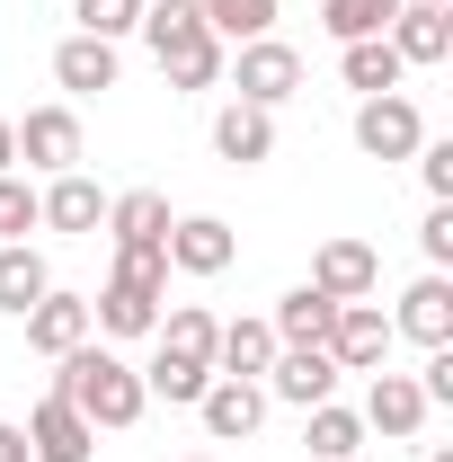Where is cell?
Returning <instances> with one entry per match:
<instances>
[{"label": "cell", "mask_w": 453, "mask_h": 462, "mask_svg": "<svg viewBox=\"0 0 453 462\" xmlns=\"http://www.w3.org/2000/svg\"><path fill=\"white\" fill-rule=\"evenodd\" d=\"M205 383H214V365H196V356H170V346L143 365V392H152V401H170V409H196V401H205Z\"/></svg>", "instance_id": "obj_24"}, {"label": "cell", "mask_w": 453, "mask_h": 462, "mask_svg": "<svg viewBox=\"0 0 453 462\" xmlns=\"http://www.w3.org/2000/svg\"><path fill=\"white\" fill-rule=\"evenodd\" d=\"M18 320H27V346H36V356H71V346L89 338V302H80V293H62V285H45Z\"/></svg>", "instance_id": "obj_11"}, {"label": "cell", "mask_w": 453, "mask_h": 462, "mask_svg": "<svg viewBox=\"0 0 453 462\" xmlns=\"http://www.w3.org/2000/svg\"><path fill=\"white\" fill-rule=\"evenodd\" d=\"M365 427H383V436H418L427 427V392H418V374H374V392H365Z\"/></svg>", "instance_id": "obj_18"}, {"label": "cell", "mask_w": 453, "mask_h": 462, "mask_svg": "<svg viewBox=\"0 0 453 462\" xmlns=\"http://www.w3.org/2000/svg\"><path fill=\"white\" fill-rule=\"evenodd\" d=\"M196 18L231 36V45H249V36H276V0H196Z\"/></svg>", "instance_id": "obj_27"}, {"label": "cell", "mask_w": 453, "mask_h": 462, "mask_svg": "<svg viewBox=\"0 0 453 462\" xmlns=\"http://www.w3.org/2000/svg\"><path fill=\"white\" fill-rule=\"evenodd\" d=\"M409 161H418V178H427V196H436V205H453V143H418Z\"/></svg>", "instance_id": "obj_32"}, {"label": "cell", "mask_w": 453, "mask_h": 462, "mask_svg": "<svg viewBox=\"0 0 453 462\" xmlns=\"http://www.w3.org/2000/svg\"><path fill=\"white\" fill-rule=\"evenodd\" d=\"M427 462H453V445H436V454H427Z\"/></svg>", "instance_id": "obj_37"}, {"label": "cell", "mask_w": 453, "mask_h": 462, "mask_svg": "<svg viewBox=\"0 0 453 462\" xmlns=\"http://www.w3.org/2000/svg\"><path fill=\"white\" fill-rule=\"evenodd\" d=\"M267 392H276V401H293V409H320L329 392H338V356H329V346H276Z\"/></svg>", "instance_id": "obj_9"}, {"label": "cell", "mask_w": 453, "mask_h": 462, "mask_svg": "<svg viewBox=\"0 0 453 462\" xmlns=\"http://www.w3.org/2000/svg\"><path fill=\"white\" fill-rule=\"evenodd\" d=\"M311 285L329 293V302H365V293L383 285V258H374L365 240H320V258H311Z\"/></svg>", "instance_id": "obj_15"}, {"label": "cell", "mask_w": 453, "mask_h": 462, "mask_svg": "<svg viewBox=\"0 0 453 462\" xmlns=\"http://www.w3.org/2000/svg\"><path fill=\"white\" fill-rule=\"evenodd\" d=\"M18 170V134H9V116H0V178Z\"/></svg>", "instance_id": "obj_35"}, {"label": "cell", "mask_w": 453, "mask_h": 462, "mask_svg": "<svg viewBox=\"0 0 453 462\" xmlns=\"http://www.w3.org/2000/svg\"><path fill=\"white\" fill-rule=\"evenodd\" d=\"M383 36H392V54H400V62H418V71H427V62H445V54H453V9H400Z\"/></svg>", "instance_id": "obj_21"}, {"label": "cell", "mask_w": 453, "mask_h": 462, "mask_svg": "<svg viewBox=\"0 0 453 462\" xmlns=\"http://www.w3.org/2000/svg\"><path fill=\"white\" fill-rule=\"evenodd\" d=\"M196 418H205V436H214V445H240V436H258L267 392H258V383H231V374H214V383H205V401H196Z\"/></svg>", "instance_id": "obj_12"}, {"label": "cell", "mask_w": 453, "mask_h": 462, "mask_svg": "<svg viewBox=\"0 0 453 462\" xmlns=\"http://www.w3.org/2000/svg\"><path fill=\"white\" fill-rule=\"evenodd\" d=\"M418 143H427V116H418V98L383 89V98H365V107H356V152H365V161H409Z\"/></svg>", "instance_id": "obj_5"}, {"label": "cell", "mask_w": 453, "mask_h": 462, "mask_svg": "<svg viewBox=\"0 0 453 462\" xmlns=\"http://www.w3.org/2000/svg\"><path fill=\"white\" fill-rule=\"evenodd\" d=\"M418 249H427V267H453V205H436L418 223Z\"/></svg>", "instance_id": "obj_33"}, {"label": "cell", "mask_w": 453, "mask_h": 462, "mask_svg": "<svg viewBox=\"0 0 453 462\" xmlns=\"http://www.w3.org/2000/svg\"><path fill=\"white\" fill-rule=\"evenodd\" d=\"M231 89H240L249 107H267V116H276L284 98L302 89V54H293L284 36H249V45H240V62H231Z\"/></svg>", "instance_id": "obj_4"}, {"label": "cell", "mask_w": 453, "mask_h": 462, "mask_svg": "<svg viewBox=\"0 0 453 462\" xmlns=\"http://www.w3.org/2000/svg\"><path fill=\"white\" fill-rule=\"evenodd\" d=\"M311 427H302V445L320 462H356V445H365V418L356 409H338V401H320V409H302Z\"/></svg>", "instance_id": "obj_26"}, {"label": "cell", "mask_w": 453, "mask_h": 462, "mask_svg": "<svg viewBox=\"0 0 453 462\" xmlns=\"http://www.w3.org/2000/svg\"><path fill=\"white\" fill-rule=\"evenodd\" d=\"M170 196H161V187H125V196H107V223L98 231H116V249H161V240H170Z\"/></svg>", "instance_id": "obj_14"}, {"label": "cell", "mask_w": 453, "mask_h": 462, "mask_svg": "<svg viewBox=\"0 0 453 462\" xmlns=\"http://www.w3.org/2000/svg\"><path fill=\"white\" fill-rule=\"evenodd\" d=\"M409 0H320V27L338 36V45H356V36H383Z\"/></svg>", "instance_id": "obj_28"}, {"label": "cell", "mask_w": 453, "mask_h": 462, "mask_svg": "<svg viewBox=\"0 0 453 462\" xmlns=\"http://www.w3.org/2000/svg\"><path fill=\"white\" fill-rule=\"evenodd\" d=\"M27 231H36V187L9 170L0 178V240H27Z\"/></svg>", "instance_id": "obj_31"}, {"label": "cell", "mask_w": 453, "mask_h": 462, "mask_svg": "<svg viewBox=\"0 0 453 462\" xmlns=\"http://www.w3.org/2000/svg\"><path fill=\"white\" fill-rule=\"evenodd\" d=\"M54 401H71L89 427H134L143 409H152V392H143V365H125L116 346H71V356H54Z\"/></svg>", "instance_id": "obj_1"}, {"label": "cell", "mask_w": 453, "mask_h": 462, "mask_svg": "<svg viewBox=\"0 0 453 462\" xmlns=\"http://www.w3.org/2000/svg\"><path fill=\"white\" fill-rule=\"evenodd\" d=\"M161 293H170V249H116L107 285L89 302V329H107V338H152V329H161Z\"/></svg>", "instance_id": "obj_2"}, {"label": "cell", "mask_w": 453, "mask_h": 462, "mask_svg": "<svg viewBox=\"0 0 453 462\" xmlns=\"http://www.w3.org/2000/svg\"><path fill=\"white\" fill-rule=\"evenodd\" d=\"M392 338L453 346V285H445V267H436V276H418V285L400 293V311H392Z\"/></svg>", "instance_id": "obj_13"}, {"label": "cell", "mask_w": 453, "mask_h": 462, "mask_svg": "<svg viewBox=\"0 0 453 462\" xmlns=\"http://www.w3.org/2000/svg\"><path fill=\"white\" fill-rule=\"evenodd\" d=\"M196 462H214V454H196Z\"/></svg>", "instance_id": "obj_38"}, {"label": "cell", "mask_w": 453, "mask_h": 462, "mask_svg": "<svg viewBox=\"0 0 453 462\" xmlns=\"http://www.w3.org/2000/svg\"><path fill=\"white\" fill-rule=\"evenodd\" d=\"M161 249H170L178 276H223L231 258H240V240H231L223 214H187V223H170V240H161Z\"/></svg>", "instance_id": "obj_7"}, {"label": "cell", "mask_w": 453, "mask_h": 462, "mask_svg": "<svg viewBox=\"0 0 453 462\" xmlns=\"http://www.w3.org/2000/svg\"><path fill=\"white\" fill-rule=\"evenodd\" d=\"M214 329H223V320H214L205 302H178L170 320H161V346H170V356H196V365H214Z\"/></svg>", "instance_id": "obj_29"}, {"label": "cell", "mask_w": 453, "mask_h": 462, "mask_svg": "<svg viewBox=\"0 0 453 462\" xmlns=\"http://www.w3.org/2000/svg\"><path fill=\"white\" fill-rule=\"evenodd\" d=\"M9 134H18V161H27V170H45V178L80 170V116L71 107H27Z\"/></svg>", "instance_id": "obj_6"}, {"label": "cell", "mask_w": 453, "mask_h": 462, "mask_svg": "<svg viewBox=\"0 0 453 462\" xmlns=\"http://www.w3.org/2000/svg\"><path fill=\"white\" fill-rule=\"evenodd\" d=\"M400 71H409V62L392 54V36H356V45H338V80H347V89H365V98L400 89Z\"/></svg>", "instance_id": "obj_23"}, {"label": "cell", "mask_w": 453, "mask_h": 462, "mask_svg": "<svg viewBox=\"0 0 453 462\" xmlns=\"http://www.w3.org/2000/svg\"><path fill=\"white\" fill-rule=\"evenodd\" d=\"M54 80L71 89V98L116 89V45H98V36H62V45H54Z\"/></svg>", "instance_id": "obj_22"}, {"label": "cell", "mask_w": 453, "mask_h": 462, "mask_svg": "<svg viewBox=\"0 0 453 462\" xmlns=\"http://www.w3.org/2000/svg\"><path fill=\"white\" fill-rule=\"evenodd\" d=\"M329 356H338V374H383V356H392V320H383L374 302H338Z\"/></svg>", "instance_id": "obj_10"}, {"label": "cell", "mask_w": 453, "mask_h": 462, "mask_svg": "<svg viewBox=\"0 0 453 462\" xmlns=\"http://www.w3.org/2000/svg\"><path fill=\"white\" fill-rule=\"evenodd\" d=\"M267 329H276V346H329V329H338V302H329L320 285H293V293H276Z\"/></svg>", "instance_id": "obj_17"}, {"label": "cell", "mask_w": 453, "mask_h": 462, "mask_svg": "<svg viewBox=\"0 0 453 462\" xmlns=\"http://www.w3.org/2000/svg\"><path fill=\"white\" fill-rule=\"evenodd\" d=\"M0 462H36V454H27V427H18V418H0Z\"/></svg>", "instance_id": "obj_34"}, {"label": "cell", "mask_w": 453, "mask_h": 462, "mask_svg": "<svg viewBox=\"0 0 453 462\" xmlns=\"http://www.w3.org/2000/svg\"><path fill=\"white\" fill-rule=\"evenodd\" d=\"M409 9H453V0H409Z\"/></svg>", "instance_id": "obj_36"}, {"label": "cell", "mask_w": 453, "mask_h": 462, "mask_svg": "<svg viewBox=\"0 0 453 462\" xmlns=\"http://www.w3.org/2000/svg\"><path fill=\"white\" fill-rule=\"evenodd\" d=\"M36 223H45V231H98V223H107V196H98L80 170H62L54 187L36 196Z\"/></svg>", "instance_id": "obj_20"}, {"label": "cell", "mask_w": 453, "mask_h": 462, "mask_svg": "<svg viewBox=\"0 0 453 462\" xmlns=\"http://www.w3.org/2000/svg\"><path fill=\"white\" fill-rule=\"evenodd\" d=\"M143 36L170 71V89H214L223 80V36L196 18V0H143Z\"/></svg>", "instance_id": "obj_3"}, {"label": "cell", "mask_w": 453, "mask_h": 462, "mask_svg": "<svg viewBox=\"0 0 453 462\" xmlns=\"http://www.w3.org/2000/svg\"><path fill=\"white\" fill-rule=\"evenodd\" d=\"M267 365H276V329H267V320H223V329H214V374L258 383Z\"/></svg>", "instance_id": "obj_19"}, {"label": "cell", "mask_w": 453, "mask_h": 462, "mask_svg": "<svg viewBox=\"0 0 453 462\" xmlns=\"http://www.w3.org/2000/svg\"><path fill=\"white\" fill-rule=\"evenodd\" d=\"M71 18H80V36L116 45V36H134V27H143V0H71Z\"/></svg>", "instance_id": "obj_30"}, {"label": "cell", "mask_w": 453, "mask_h": 462, "mask_svg": "<svg viewBox=\"0 0 453 462\" xmlns=\"http://www.w3.org/2000/svg\"><path fill=\"white\" fill-rule=\"evenodd\" d=\"M27 454H36V462H89V454H98V427H89L71 401H54V392H45V401H36V418H27Z\"/></svg>", "instance_id": "obj_8"}, {"label": "cell", "mask_w": 453, "mask_h": 462, "mask_svg": "<svg viewBox=\"0 0 453 462\" xmlns=\"http://www.w3.org/2000/svg\"><path fill=\"white\" fill-rule=\"evenodd\" d=\"M45 285H54V276H45V249H27V240H0V311L18 320V311H27Z\"/></svg>", "instance_id": "obj_25"}, {"label": "cell", "mask_w": 453, "mask_h": 462, "mask_svg": "<svg viewBox=\"0 0 453 462\" xmlns=\"http://www.w3.org/2000/svg\"><path fill=\"white\" fill-rule=\"evenodd\" d=\"M214 152H223L231 170H258V161H276V116L249 107V98H231V107L214 116Z\"/></svg>", "instance_id": "obj_16"}]
</instances>
